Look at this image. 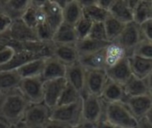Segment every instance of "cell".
I'll return each mask as SVG.
<instances>
[{
  "label": "cell",
  "mask_w": 152,
  "mask_h": 128,
  "mask_svg": "<svg viewBox=\"0 0 152 128\" xmlns=\"http://www.w3.org/2000/svg\"><path fill=\"white\" fill-rule=\"evenodd\" d=\"M46 58H37L30 61L17 69L21 78L41 77Z\"/></svg>",
  "instance_id": "cell-31"
},
{
  "label": "cell",
  "mask_w": 152,
  "mask_h": 128,
  "mask_svg": "<svg viewBox=\"0 0 152 128\" xmlns=\"http://www.w3.org/2000/svg\"><path fill=\"white\" fill-rule=\"evenodd\" d=\"M110 42L107 41H99L93 39L91 37H86L81 40H78L76 43V47L78 52L79 56L94 53L104 50Z\"/></svg>",
  "instance_id": "cell-29"
},
{
  "label": "cell",
  "mask_w": 152,
  "mask_h": 128,
  "mask_svg": "<svg viewBox=\"0 0 152 128\" xmlns=\"http://www.w3.org/2000/svg\"><path fill=\"white\" fill-rule=\"evenodd\" d=\"M108 79L105 70H86L85 90L83 94L101 97Z\"/></svg>",
  "instance_id": "cell-11"
},
{
  "label": "cell",
  "mask_w": 152,
  "mask_h": 128,
  "mask_svg": "<svg viewBox=\"0 0 152 128\" xmlns=\"http://www.w3.org/2000/svg\"><path fill=\"white\" fill-rule=\"evenodd\" d=\"M133 75L142 79H146L152 73V60L143 58L135 54L128 56Z\"/></svg>",
  "instance_id": "cell-19"
},
{
  "label": "cell",
  "mask_w": 152,
  "mask_h": 128,
  "mask_svg": "<svg viewBox=\"0 0 152 128\" xmlns=\"http://www.w3.org/2000/svg\"><path fill=\"white\" fill-rule=\"evenodd\" d=\"M0 128H12V127H11L5 121H4L3 119L0 118Z\"/></svg>",
  "instance_id": "cell-49"
},
{
  "label": "cell",
  "mask_w": 152,
  "mask_h": 128,
  "mask_svg": "<svg viewBox=\"0 0 152 128\" xmlns=\"http://www.w3.org/2000/svg\"><path fill=\"white\" fill-rule=\"evenodd\" d=\"M10 42V39L7 37L6 35H4V36H0V48L8 45Z\"/></svg>",
  "instance_id": "cell-48"
},
{
  "label": "cell",
  "mask_w": 152,
  "mask_h": 128,
  "mask_svg": "<svg viewBox=\"0 0 152 128\" xmlns=\"http://www.w3.org/2000/svg\"><path fill=\"white\" fill-rule=\"evenodd\" d=\"M124 103L128 107L132 114L140 120L148 114L152 109V98L150 95H142L126 98Z\"/></svg>",
  "instance_id": "cell-12"
},
{
  "label": "cell",
  "mask_w": 152,
  "mask_h": 128,
  "mask_svg": "<svg viewBox=\"0 0 152 128\" xmlns=\"http://www.w3.org/2000/svg\"><path fill=\"white\" fill-rule=\"evenodd\" d=\"M4 13V5H3V0H0V14Z\"/></svg>",
  "instance_id": "cell-52"
},
{
  "label": "cell",
  "mask_w": 152,
  "mask_h": 128,
  "mask_svg": "<svg viewBox=\"0 0 152 128\" xmlns=\"http://www.w3.org/2000/svg\"><path fill=\"white\" fill-rule=\"evenodd\" d=\"M52 110L45 104H29L22 119V123L28 128H44L51 120Z\"/></svg>",
  "instance_id": "cell-5"
},
{
  "label": "cell",
  "mask_w": 152,
  "mask_h": 128,
  "mask_svg": "<svg viewBox=\"0 0 152 128\" xmlns=\"http://www.w3.org/2000/svg\"><path fill=\"white\" fill-rule=\"evenodd\" d=\"M67 86L66 78H60L44 82V99L43 103L51 110L58 105V102Z\"/></svg>",
  "instance_id": "cell-10"
},
{
  "label": "cell",
  "mask_w": 152,
  "mask_h": 128,
  "mask_svg": "<svg viewBox=\"0 0 152 128\" xmlns=\"http://www.w3.org/2000/svg\"><path fill=\"white\" fill-rule=\"evenodd\" d=\"M12 128H14V127H12Z\"/></svg>",
  "instance_id": "cell-55"
},
{
  "label": "cell",
  "mask_w": 152,
  "mask_h": 128,
  "mask_svg": "<svg viewBox=\"0 0 152 128\" xmlns=\"http://www.w3.org/2000/svg\"><path fill=\"white\" fill-rule=\"evenodd\" d=\"M51 119L62 123L69 127L78 125L83 121L82 99L73 104L55 107L52 110Z\"/></svg>",
  "instance_id": "cell-3"
},
{
  "label": "cell",
  "mask_w": 152,
  "mask_h": 128,
  "mask_svg": "<svg viewBox=\"0 0 152 128\" xmlns=\"http://www.w3.org/2000/svg\"><path fill=\"white\" fill-rule=\"evenodd\" d=\"M16 50L11 45H6L0 48V68L6 65L14 56Z\"/></svg>",
  "instance_id": "cell-39"
},
{
  "label": "cell",
  "mask_w": 152,
  "mask_h": 128,
  "mask_svg": "<svg viewBox=\"0 0 152 128\" xmlns=\"http://www.w3.org/2000/svg\"><path fill=\"white\" fill-rule=\"evenodd\" d=\"M104 106L101 97L88 94H82L83 121L96 125L104 118Z\"/></svg>",
  "instance_id": "cell-4"
},
{
  "label": "cell",
  "mask_w": 152,
  "mask_h": 128,
  "mask_svg": "<svg viewBox=\"0 0 152 128\" xmlns=\"http://www.w3.org/2000/svg\"><path fill=\"white\" fill-rule=\"evenodd\" d=\"M81 99H82V94L77 90H76L73 86H71L70 85L67 83V86H65L63 92L61 93V95L60 97L57 106L73 104V103L79 102Z\"/></svg>",
  "instance_id": "cell-34"
},
{
  "label": "cell",
  "mask_w": 152,
  "mask_h": 128,
  "mask_svg": "<svg viewBox=\"0 0 152 128\" xmlns=\"http://www.w3.org/2000/svg\"><path fill=\"white\" fill-rule=\"evenodd\" d=\"M143 38L152 42V19L141 25Z\"/></svg>",
  "instance_id": "cell-41"
},
{
  "label": "cell",
  "mask_w": 152,
  "mask_h": 128,
  "mask_svg": "<svg viewBox=\"0 0 152 128\" xmlns=\"http://www.w3.org/2000/svg\"><path fill=\"white\" fill-rule=\"evenodd\" d=\"M105 50V49H104ZM104 50L79 56V63L86 70H105Z\"/></svg>",
  "instance_id": "cell-30"
},
{
  "label": "cell",
  "mask_w": 152,
  "mask_h": 128,
  "mask_svg": "<svg viewBox=\"0 0 152 128\" xmlns=\"http://www.w3.org/2000/svg\"><path fill=\"white\" fill-rule=\"evenodd\" d=\"M109 12L111 16L124 24L133 21V9L128 0H113Z\"/></svg>",
  "instance_id": "cell-23"
},
{
  "label": "cell",
  "mask_w": 152,
  "mask_h": 128,
  "mask_svg": "<svg viewBox=\"0 0 152 128\" xmlns=\"http://www.w3.org/2000/svg\"><path fill=\"white\" fill-rule=\"evenodd\" d=\"M96 3L102 8L110 11V8L111 4L113 3V0H99V1H96Z\"/></svg>",
  "instance_id": "cell-43"
},
{
  "label": "cell",
  "mask_w": 152,
  "mask_h": 128,
  "mask_svg": "<svg viewBox=\"0 0 152 128\" xmlns=\"http://www.w3.org/2000/svg\"><path fill=\"white\" fill-rule=\"evenodd\" d=\"M145 118L147 119V121L152 126V109L148 112V114L145 116Z\"/></svg>",
  "instance_id": "cell-50"
},
{
  "label": "cell",
  "mask_w": 152,
  "mask_h": 128,
  "mask_svg": "<svg viewBox=\"0 0 152 128\" xmlns=\"http://www.w3.org/2000/svg\"><path fill=\"white\" fill-rule=\"evenodd\" d=\"M147 80V86H148V92L149 95L152 98V73L146 78Z\"/></svg>",
  "instance_id": "cell-47"
},
{
  "label": "cell",
  "mask_w": 152,
  "mask_h": 128,
  "mask_svg": "<svg viewBox=\"0 0 152 128\" xmlns=\"http://www.w3.org/2000/svg\"><path fill=\"white\" fill-rule=\"evenodd\" d=\"M53 57L56 58L66 66L74 64L79 61V54L76 45H62L53 43Z\"/></svg>",
  "instance_id": "cell-14"
},
{
  "label": "cell",
  "mask_w": 152,
  "mask_h": 128,
  "mask_svg": "<svg viewBox=\"0 0 152 128\" xmlns=\"http://www.w3.org/2000/svg\"><path fill=\"white\" fill-rule=\"evenodd\" d=\"M62 5L63 22L75 26L83 17V6L80 1L71 0L61 2Z\"/></svg>",
  "instance_id": "cell-18"
},
{
  "label": "cell",
  "mask_w": 152,
  "mask_h": 128,
  "mask_svg": "<svg viewBox=\"0 0 152 128\" xmlns=\"http://www.w3.org/2000/svg\"><path fill=\"white\" fill-rule=\"evenodd\" d=\"M35 29H36L37 38L40 42H43V43L53 42L54 31L51 29V27L45 21L39 23Z\"/></svg>",
  "instance_id": "cell-36"
},
{
  "label": "cell",
  "mask_w": 152,
  "mask_h": 128,
  "mask_svg": "<svg viewBox=\"0 0 152 128\" xmlns=\"http://www.w3.org/2000/svg\"><path fill=\"white\" fill-rule=\"evenodd\" d=\"M83 6V15L93 22H104L110 12L97 4L96 1H80Z\"/></svg>",
  "instance_id": "cell-25"
},
{
  "label": "cell",
  "mask_w": 152,
  "mask_h": 128,
  "mask_svg": "<svg viewBox=\"0 0 152 128\" xmlns=\"http://www.w3.org/2000/svg\"><path fill=\"white\" fill-rule=\"evenodd\" d=\"M7 37L12 42L15 43H27L39 41L36 33V29L29 28L26 25L21 19L13 20L8 32Z\"/></svg>",
  "instance_id": "cell-8"
},
{
  "label": "cell",
  "mask_w": 152,
  "mask_h": 128,
  "mask_svg": "<svg viewBox=\"0 0 152 128\" xmlns=\"http://www.w3.org/2000/svg\"><path fill=\"white\" fill-rule=\"evenodd\" d=\"M128 56V53L121 45L116 42H110L104 50L105 70L115 66Z\"/></svg>",
  "instance_id": "cell-22"
},
{
  "label": "cell",
  "mask_w": 152,
  "mask_h": 128,
  "mask_svg": "<svg viewBox=\"0 0 152 128\" xmlns=\"http://www.w3.org/2000/svg\"><path fill=\"white\" fill-rule=\"evenodd\" d=\"M108 76V78L124 86L127 80L133 76L131 66L129 63L128 57L118 62L115 66L105 70Z\"/></svg>",
  "instance_id": "cell-16"
},
{
  "label": "cell",
  "mask_w": 152,
  "mask_h": 128,
  "mask_svg": "<svg viewBox=\"0 0 152 128\" xmlns=\"http://www.w3.org/2000/svg\"><path fill=\"white\" fill-rule=\"evenodd\" d=\"M86 70L79 63V61L67 66L65 78L69 85L73 86L81 94L85 90V82H86Z\"/></svg>",
  "instance_id": "cell-13"
},
{
  "label": "cell",
  "mask_w": 152,
  "mask_h": 128,
  "mask_svg": "<svg viewBox=\"0 0 152 128\" xmlns=\"http://www.w3.org/2000/svg\"><path fill=\"white\" fill-rule=\"evenodd\" d=\"M101 99L104 103L124 102L126 99L124 86L117 82L108 79L102 93Z\"/></svg>",
  "instance_id": "cell-17"
},
{
  "label": "cell",
  "mask_w": 152,
  "mask_h": 128,
  "mask_svg": "<svg viewBox=\"0 0 152 128\" xmlns=\"http://www.w3.org/2000/svg\"><path fill=\"white\" fill-rule=\"evenodd\" d=\"M132 54L152 60V42L145 38H142L134 49Z\"/></svg>",
  "instance_id": "cell-37"
},
{
  "label": "cell",
  "mask_w": 152,
  "mask_h": 128,
  "mask_svg": "<svg viewBox=\"0 0 152 128\" xmlns=\"http://www.w3.org/2000/svg\"><path fill=\"white\" fill-rule=\"evenodd\" d=\"M19 91L29 104L42 103L44 99V81L40 77L22 78Z\"/></svg>",
  "instance_id": "cell-6"
},
{
  "label": "cell",
  "mask_w": 152,
  "mask_h": 128,
  "mask_svg": "<svg viewBox=\"0 0 152 128\" xmlns=\"http://www.w3.org/2000/svg\"><path fill=\"white\" fill-rule=\"evenodd\" d=\"M0 98H1V94H0Z\"/></svg>",
  "instance_id": "cell-54"
},
{
  "label": "cell",
  "mask_w": 152,
  "mask_h": 128,
  "mask_svg": "<svg viewBox=\"0 0 152 128\" xmlns=\"http://www.w3.org/2000/svg\"><path fill=\"white\" fill-rule=\"evenodd\" d=\"M21 78L17 70L0 71V94L4 95L19 90Z\"/></svg>",
  "instance_id": "cell-20"
},
{
  "label": "cell",
  "mask_w": 152,
  "mask_h": 128,
  "mask_svg": "<svg viewBox=\"0 0 152 128\" xmlns=\"http://www.w3.org/2000/svg\"><path fill=\"white\" fill-rule=\"evenodd\" d=\"M67 66L61 62L56 58L51 56L45 59V67L41 75V78L44 82L60 78H65Z\"/></svg>",
  "instance_id": "cell-15"
},
{
  "label": "cell",
  "mask_w": 152,
  "mask_h": 128,
  "mask_svg": "<svg viewBox=\"0 0 152 128\" xmlns=\"http://www.w3.org/2000/svg\"><path fill=\"white\" fill-rule=\"evenodd\" d=\"M29 102L19 90L1 95L0 118L14 127L22 122Z\"/></svg>",
  "instance_id": "cell-1"
},
{
  "label": "cell",
  "mask_w": 152,
  "mask_h": 128,
  "mask_svg": "<svg viewBox=\"0 0 152 128\" xmlns=\"http://www.w3.org/2000/svg\"><path fill=\"white\" fill-rule=\"evenodd\" d=\"M93 24H94V22L92 20H90L89 19H87L86 17H85L83 15V17L74 26V29H75V31L77 36L78 40L86 38L89 37Z\"/></svg>",
  "instance_id": "cell-35"
},
{
  "label": "cell",
  "mask_w": 152,
  "mask_h": 128,
  "mask_svg": "<svg viewBox=\"0 0 152 128\" xmlns=\"http://www.w3.org/2000/svg\"><path fill=\"white\" fill-rule=\"evenodd\" d=\"M41 9L44 14L45 21L55 32L56 29L63 23L61 3L53 0L42 1Z\"/></svg>",
  "instance_id": "cell-9"
},
{
  "label": "cell",
  "mask_w": 152,
  "mask_h": 128,
  "mask_svg": "<svg viewBox=\"0 0 152 128\" xmlns=\"http://www.w3.org/2000/svg\"><path fill=\"white\" fill-rule=\"evenodd\" d=\"M37 58H47L40 53L27 51V50H16L12 59L4 66L0 68L1 70H17L19 68L26 64L27 62Z\"/></svg>",
  "instance_id": "cell-21"
},
{
  "label": "cell",
  "mask_w": 152,
  "mask_h": 128,
  "mask_svg": "<svg viewBox=\"0 0 152 128\" xmlns=\"http://www.w3.org/2000/svg\"><path fill=\"white\" fill-rule=\"evenodd\" d=\"M151 20V0H138L133 9V21L140 26Z\"/></svg>",
  "instance_id": "cell-32"
},
{
  "label": "cell",
  "mask_w": 152,
  "mask_h": 128,
  "mask_svg": "<svg viewBox=\"0 0 152 128\" xmlns=\"http://www.w3.org/2000/svg\"><path fill=\"white\" fill-rule=\"evenodd\" d=\"M104 118L116 128H136L138 120L124 102L105 103Z\"/></svg>",
  "instance_id": "cell-2"
},
{
  "label": "cell",
  "mask_w": 152,
  "mask_h": 128,
  "mask_svg": "<svg viewBox=\"0 0 152 128\" xmlns=\"http://www.w3.org/2000/svg\"><path fill=\"white\" fill-rule=\"evenodd\" d=\"M125 25L126 24L122 23L110 14L108 16V18L104 21V26L109 42H115L117 40V38L121 34Z\"/></svg>",
  "instance_id": "cell-33"
},
{
  "label": "cell",
  "mask_w": 152,
  "mask_h": 128,
  "mask_svg": "<svg viewBox=\"0 0 152 128\" xmlns=\"http://www.w3.org/2000/svg\"><path fill=\"white\" fill-rule=\"evenodd\" d=\"M88 37H91L93 39L99 40V41L109 42L108 37H107V34H106L104 22H94Z\"/></svg>",
  "instance_id": "cell-38"
},
{
  "label": "cell",
  "mask_w": 152,
  "mask_h": 128,
  "mask_svg": "<svg viewBox=\"0 0 152 128\" xmlns=\"http://www.w3.org/2000/svg\"><path fill=\"white\" fill-rule=\"evenodd\" d=\"M44 128H69V127H68L62 123H60V122H57V121L51 119L50 122Z\"/></svg>",
  "instance_id": "cell-42"
},
{
  "label": "cell",
  "mask_w": 152,
  "mask_h": 128,
  "mask_svg": "<svg viewBox=\"0 0 152 128\" xmlns=\"http://www.w3.org/2000/svg\"><path fill=\"white\" fill-rule=\"evenodd\" d=\"M126 97H136L142 95H149L147 80L132 76L127 82L123 86Z\"/></svg>",
  "instance_id": "cell-27"
},
{
  "label": "cell",
  "mask_w": 152,
  "mask_h": 128,
  "mask_svg": "<svg viewBox=\"0 0 152 128\" xmlns=\"http://www.w3.org/2000/svg\"><path fill=\"white\" fill-rule=\"evenodd\" d=\"M136 128H152V126L147 121V119L145 118L138 120V124Z\"/></svg>",
  "instance_id": "cell-45"
},
{
  "label": "cell",
  "mask_w": 152,
  "mask_h": 128,
  "mask_svg": "<svg viewBox=\"0 0 152 128\" xmlns=\"http://www.w3.org/2000/svg\"><path fill=\"white\" fill-rule=\"evenodd\" d=\"M143 38L141 26L134 21L125 25L121 34L115 41L121 45L129 54H132L134 49Z\"/></svg>",
  "instance_id": "cell-7"
},
{
  "label": "cell",
  "mask_w": 152,
  "mask_h": 128,
  "mask_svg": "<svg viewBox=\"0 0 152 128\" xmlns=\"http://www.w3.org/2000/svg\"><path fill=\"white\" fill-rule=\"evenodd\" d=\"M14 128H28L27 126H25L22 122H20V124H18L16 127H14Z\"/></svg>",
  "instance_id": "cell-51"
},
{
  "label": "cell",
  "mask_w": 152,
  "mask_h": 128,
  "mask_svg": "<svg viewBox=\"0 0 152 128\" xmlns=\"http://www.w3.org/2000/svg\"><path fill=\"white\" fill-rule=\"evenodd\" d=\"M151 19H152V0H151Z\"/></svg>",
  "instance_id": "cell-53"
},
{
  "label": "cell",
  "mask_w": 152,
  "mask_h": 128,
  "mask_svg": "<svg viewBox=\"0 0 152 128\" xmlns=\"http://www.w3.org/2000/svg\"><path fill=\"white\" fill-rule=\"evenodd\" d=\"M78 41L74 26L67 23H62L54 32L53 42L54 44L62 45H76Z\"/></svg>",
  "instance_id": "cell-28"
},
{
  "label": "cell",
  "mask_w": 152,
  "mask_h": 128,
  "mask_svg": "<svg viewBox=\"0 0 152 128\" xmlns=\"http://www.w3.org/2000/svg\"><path fill=\"white\" fill-rule=\"evenodd\" d=\"M12 23V20L8 16H6L4 13L0 14V36L6 35Z\"/></svg>",
  "instance_id": "cell-40"
},
{
  "label": "cell",
  "mask_w": 152,
  "mask_h": 128,
  "mask_svg": "<svg viewBox=\"0 0 152 128\" xmlns=\"http://www.w3.org/2000/svg\"><path fill=\"white\" fill-rule=\"evenodd\" d=\"M41 2L42 1H30V4L25 13L23 14L21 20L22 21L28 25L31 29H36L37 26L45 21L44 14L41 9Z\"/></svg>",
  "instance_id": "cell-26"
},
{
  "label": "cell",
  "mask_w": 152,
  "mask_h": 128,
  "mask_svg": "<svg viewBox=\"0 0 152 128\" xmlns=\"http://www.w3.org/2000/svg\"><path fill=\"white\" fill-rule=\"evenodd\" d=\"M95 128H116L114 126H112L110 123H109L104 118L99 121L96 125H95Z\"/></svg>",
  "instance_id": "cell-44"
},
{
  "label": "cell",
  "mask_w": 152,
  "mask_h": 128,
  "mask_svg": "<svg viewBox=\"0 0 152 128\" xmlns=\"http://www.w3.org/2000/svg\"><path fill=\"white\" fill-rule=\"evenodd\" d=\"M31 0H6L3 1L4 14L8 16L12 21L22 18L28 8Z\"/></svg>",
  "instance_id": "cell-24"
},
{
  "label": "cell",
  "mask_w": 152,
  "mask_h": 128,
  "mask_svg": "<svg viewBox=\"0 0 152 128\" xmlns=\"http://www.w3.org/2000/svg\"><path fill=\"white\" fill-rule=\"evenodd\" d=\"M69 128H95V125H93V124H90V123L82 121L78 125H77L75 127H71Z\"/></svg>",
  "instance_id": "cell-46"
}]
</instances>
